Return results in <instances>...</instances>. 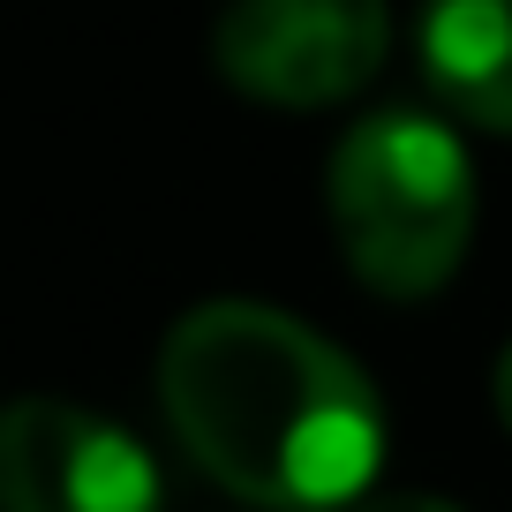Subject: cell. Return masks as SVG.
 I'll list each match as a JSON object with an SVG mask.
<instances>
[{
	"label": "cell",
	"instance_id": "cell-1",
	"mask_svg": "<svg viewBox=\"0 0 512 512\" xmlns=\"http://www.w3.org/2000/svg\"><path fill=\"white\" fill-rule=\"evenodd\" d=\"M159 400L189 460L241 505H354L384 452L369 377L324 332L264 302L189 309L159 347Z\"/></svg>",
	"mask_w": 512,
	"mask_h": 512
},
{
	"label": "cell",
	"instance_id": "cell-2",
	"mask_svg": "<svg viewBox=\"0 0 512 512\" xmlns=\"http://www.w3.org/2000/svg\"><path fill=\"white\" fill-rule=\"evenodd\" d=\"M332 234L347 272L384 302H422L475 241V166L437 113L384 106L332 151Z\"/></svg>",
	"mask_w": 512,
	"mask_h": 512
},
{
	"label": "cell",
	"instance_id": "cell-3",
	"mask_svg": "<svg viewBox=\"0 0 512 512\" xmlns=\"http://www.w3.org/2000/svg\"><path fill=\"white\" fill-rule=\"evenodd\" d=\"M392 16L384 0H226L211 61L241 98L264 106H339L384 68Z\"/></svg>",
	"mask_w": 512,
	"mask_h": 512
},
{
	"label": "cell",
	"instance_id": "cell-4",
	"mask_svg": "<svg viewBox=\"0 0 512 512\" xmlns=\"http://www.w3.org/2000/svg\"><path fill=\"white\" fill-rule=\"evenodd\" d=\"M0 505L8 512H159V467L91 407L16 400L0 422Z\"/></svg>",
	"mask_w": 512,
	"mask_h": 512
},
{
	"label": "cell",
	"instance_id": "cell-5",
	"mask_svg": "<svg viewBox=\"0 0 512 512\" xmlns=\"http://www.w3.org/2000/svg\"><path fill=\"white\" fill-rule=\"evenodd\" d=\"M415 53L460 121L512 136V0H430Z\"/></svg>",
	"mask_w": 512,
	"mask_h": 512
},
{
	"label": "cell",
	"instance_id": "cell-6",
	"mask_svg": "<svg viewBox=\"0 0 512 512\" xmlns=\"http://www.w3.org/2000/svg\"><path fill=\"white\" fill-rule=\"evenodd\" d=\"M354 512H460V505H452V497H415L407 490V497H362Z\"/></svg>",
	"mask_w": 512,
	"mask_h": 512
},
{
	"label": "cell",
	"instance_id": "cell-7",
	"mask_svg": "<svg viewBox=\"0 0 512 512\" xmlns=\"http://www.w3.org/2000/svg\"><path fill=\"white\" fill-rule=\"evenodd\" d=\"M497 415H505V430H512V347H505V362H497Z\"/></svg>",
	"mask_w": 512,
	"mask_h": 512
}]
</instances>
